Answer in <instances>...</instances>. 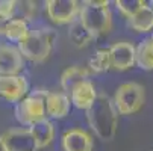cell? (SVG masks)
I'll return each instance as SVG.
<instances>
[{"label": "cell", "mask_w": 153, "mask_h": 151, "mask_svg": "<svg viewBox=\"0 0 153 151\" xmlns=\"http://www.w3.org/2000/svg\"><path fill=\"white\" fill-rule=\"evenodd\" d=\"M38 15L36 2H17L15 5V17L25 21H33Z\"/></svg>", "instance_id": "7402d4cb"}, {"label": "cell", "mask_w": 153, "mask_h": 151, "mask_svg": "<svg viewBox=\"0 0 153 151\" xmlns=\"http://www.w3.org/2000/svg\"><path fill=\"white\" fill-rule=\"evenodd\" d=\"M55 39L56 32L53 29L30 30L27 38L18 44V50L25 56V59L32 62H42L49 57Z\"/></svg>", "instance_id": "3957f363"}, {"label": "cell", "mask_w": 153, "mask_h": 151, "mask_svg": "<svg viewBox=\"0 0 153 151\" xmlns=\"http://www.w3.org/2000/svg\"><path fill=\"white\" fill-rule=\"evenodd\" d=\"M137 65L141 70H153V39L146 38L137 46Z\"/></svg>", "instance_id": "ac0fdd59"}, {"label": "cell", "mask_w": 153, "mask_h": 151, "mask_svg": "<svg viewBox=\"0 0 153 151\" xmlns=\"http://www.w3.org/2000/svg\"><path fill=\"white\" fill-rule=\"evenodd\" d=\"M49 18L56 24H71L79 18L80 6L74 0H49L46 3Z\"/></svg>", "instance_id": "8992f818"}, {"label": "cell", "mask_w": 153, "mask_h": 151, "mask_svg": "<svg viewBox=\"0 0 153 151\" xmlns=\"http://www.w3.org/2000/svg\"><path fill=\"white\" fill-rule=\"evenodd\" d=\"M0 151H9L8 147H6V142H5L3 136H0Z\"/></svg>", "instance_id": "cb8c5ba5"}, {"label": "cell", "mask_w": 153, "mask_h": 151, "mask_svg": "<svg viewBox=\"0 0 153 151\" xmlns=\"http://www.w3.org/2000/svg\"><path fill=\"white\" fill-rule=\"evenodd\" d=\"M88 77H90V70L88 68L79 67V65L70 67V68L65 70L62 73V76H61V86H62L64 92L67 95H70L71 91L76 88L77 85H80V83H83L86 80H90Z\"/></svg>", "instance_id": "5bb4252c"}, {"label": "cell", "mask_w": 153, "mask_h": 151, "mask_svg": "<svg viewBox=\"0 0 153 151\" xmlns=\"http://www.w3.org/2000/svg\"><path fill=\"white\" fill-rule=\"evenodd\" d=\"M152 39H153V36H152Z\"/></svg>", "instance_id": "4316f807"}, {"label": "cell", "mask_w": 153, "mask_h": 151, "mask_svg": "<svg viewBox=\"0 0 153 151\" xmlns=\"http://www.w3.org/2000/svg\"><path fill=\"white\" fill-rule=\"evenodd\" d=\"M27 82L23 76H0V97L11 103H20L26 98Z\"/></svg>", "instance_id": "30bf717a"}, {"label": "cell", "mask_w": 153, "mask_h": 151, "mask_svg": "<svg viewBox=\"0 0 153 151\" xmlns=\"http://www.w3.org/2000/svg\"><path fill=\"white\" fill-rule=\"evenodd\" d=\"M111 67L117 71H126L137 63V47L132 42L120 41L109 49Z\"/></svg>", "instance_id": "52a82bcc"}, {"label": "cell", "mask_w": 153, "mask_h": 151, "mask_svg": "<svg viewBox=\"0 0 153 151\" xmlns=\"http://www.w3.org/2000/svg\"><path fill=\"white\" fill-rule=\"evenodd\" d=\"M46 112L52 118H64L70 112V97L65 92H49L46 97Z\"/></svg>", "instance_id": "4fadbf2b"}, {"label": "cell", "mask_w": 153, "mask_h": 151, "mask_svg": "<svg viewBox=\"0 0 153 151\" xmlns=\"http://www.w3.org/2000/svg\"><path fill=\"white\" fill-rule=\"evenodd\" d=\"M68 38L71 39L73 44H74L76 47H79V49L86 47L93 39H96L94 35L82 24V21H80L79 18H77L76 21H73V23L70 24V29H68Z\"/></svg>", "instance_id": "e0dca14e"}, {"label": "cell", "mask_w": 153, "mask_h": 151, "mask_svg": "<svg viewBox=\"0 0 153 151\" xmlns=\"http://www.w3.org/2000/svg\"><path fill=\"white\" fill-rule=\"evenodd\" d=\"M15 5L14 0H0V36H5L9 21L15 17Z\"/></svg>", "instance_id": "44dd1931"}, {"label": "cell", "mask_w": 153, "mask_h": 151, "mask_svg": "<svg viewBox=\"0 0 153 151\" xmlns=\"http://www.w3.org/2000/svg\"><path fill=\"white\" fill-rule=\"evenodd\" d=\"M86 119L99 139L111 142L115 138L118 127V112L111 98L99 94L93 106L86 110Z\"/></svg>", "instance_id": "6da1fadb"}, {"label": "cell", "mask_w": 153, "mask_h": 151, "mask_svg": "<svg viewBox=\"0 0 153 151\" xmlns=\"http://www.w3.org/2000/svg\"><path fill=\"white\" fill-rule=\"evenodd\" d=\"M127 24L130 29H134L138 33H146L153 29V11L149 5L141 8L134 17L127 20Z\"/></svg>", "instance_id": "2e32d148"}, {"label": "cell", "mask_w": 153, "mask_h": 151, "mask_svg": "<svg viewBox=\"0 0 153 151\" xmlns=\"http://www.w3.org/2000/svg\"><path fill=\"white\" fill-rule=\"evenodd\" d=\"M79 20L88 29L94 38L109 33L112 29V14L109 3L103 0H88L83 2L79 14Z\"/></svg>", "instance_id": "7a4b0ae2"}, {"label": "cell", "mask_w": 153, "mask_h": 151, "mask_svg": "<svg viewBox=\"0 0 153 151\" xmlns=\"http://www.w3.org/2000/svg\"><path fill=\"white\" fill-rule=\"evenodd\" d=\"M149 6H150V9L153 11V2H150V3H149Z\"/></svg>", "instance_id": "d4e9b609"}, {"label": "cell", "mask_w": 153, "mask_h": 151, "mask_svg": "<svg viewBox=\"0 0 153 151\" xmlns=\"http://www.w3.org/2000/svg\"><path fill=\"white\" fill-rule=\"evenodd\" d=\"M147 5V2L144 0H117L115 6L117 9L129 20L130 17H134L141 8H144Z\"/></svg>", "instance_id": "603a6c76"}, {"label": "cell", "mask_w": 153, "mask_h": 151, "mask_svg": "<svg viewBox=\"0 0 153 151\" xmlns=\"http://www.w3.org/2000/svg\"><path fill=\"white\" fill-rule=\"evenodd\" d=\"M146 100L144 88L137 82H127L120 85L114 94V106L120 115H132L137 113Z\"/></svg>", "instance_id": "277c9868"}, {"label": "cell", "mask_w": 153, "mask_h": 151, "mask_svg": "<svg viewBox=\"0 0 153 151\" xmlns=\"http://www.w3.org/2000/svg\"><path fill=\"white\" fill-rule=\"evenodd\" d=\"M2 136L9 151H38L36 141L29 127L9 128Z\"/></svg>", "instance_id": "ba28073f"}, {"label": "cell", "mask_w": 153, "mask_h": 151, "mask_svg": "<svg viewBox=\"0 0 153 151\" xmlns=\"http://www.w3.org/2000/svg\"><path fill=\"white\" fill-rule=\"evenodd\" d=\"M97 92L96 88L91 80H86L80 85H77L76 88L71 91L70 94V100L71 103L77 107V109H83V110H88L90 107L93 106V103L97 98Z\"/></svg>", "instance_id": "7c38bea8"}, {"label": "cell", "mask_w": 153, "mask_h": 151, "mask_svg": "<svg viewBox=\"0 0 153 151\" xmlns=\"http://www.w3.org/2000/svg\"><path fill=\"white\" fill-rule=\"evenodd\" d=\"M46 101L36 94H30L15 106V118L21 125L32 127L38 121L46 118Z\"/></svg>", "instance_id": "5b68a950"}, {"label": "cell", "mask_w": 153, "mask_h": 151, "mask_svg": "<svg viewBox=\"0 0 153 151\" xmlns=\"http://www.w3.org/2000/svg\"><path fill=\"white\" fill-rule=\"evenodd\" d=\"M62 151H93L94 141L93 136L82 130V128H71L62 135Z\"/></svg>", "instance_id": "8fae6325"}, {"label": "cell", "mask_w": 153, "mask_h": 151, "mask_svg": "<svg viewBox=\"0 0 153 151\" xmlns=\"http://www.w3.org/2000/svg\"><path fill=\"white\" fill-rule=\"evenodd\" d=\"M38 151H47V150H38Z\"/></svg>", "instance_id": "484cf974"}, {"label": "cell", "mask_w": 153, "mask_h": 151, "mask_svg": "<svg viewBox=\"0 0 153 151\" xmlns=\"http://www.w3.org/2000/svg\"><path fill=\"white\" fill-rule=\"evenodd\" d=\"M30 33L29 30V26H27V21L21 20V18H12L9 21V24L6 27V32H5V38H8L9 41H14V42H20L26 39L27 35Z\"/></svg>", "instance_id": "d6986e66"}, {"label": "cell", "mask_w": 153, "mask_h": 151, "mask_svg": "<svg viewBox=\"0 0 153 151\" xmlns=\"http://www.w3.org/2000/svg\"><path fill=\"white\" fill-rule=\"evenodd\" d=\"M25 68V56L18 47L0 44V76H18Z\"/></svg>", "instance_id": "9c48e42d"}, {"label": "cell", "mask_w": 153, "mask_h": 151, "mask_svg": "<svg viewBox=\"0 0 153 151\" xmlns=\"http://www.w3.org/2000/svg\"><path fill=\"white\" fill-rule=\"evenodd\" d=\"M29 128H30V132L36 141L38 150H46L52 144V141L55 138V127L47 118L38 121L36 124H33Z\"/></svg>", "instance_id": "9a60e30c"}, {"label": "cell", "mask_w": 153, "mask_h": 151, "mask_svg": "<svg viewBox=\"0 0 153 151\" xmlns=\"http://www.w3.org/2000/svg\"><path fill=\"white\" fill-rule=\"evenodd\" d=\"M88 67L91 73H105L111 70V56H109V49H100L97 50L88 60Z\"/></svg>", "instance_id": "ffe728a7"}]
</instances>
